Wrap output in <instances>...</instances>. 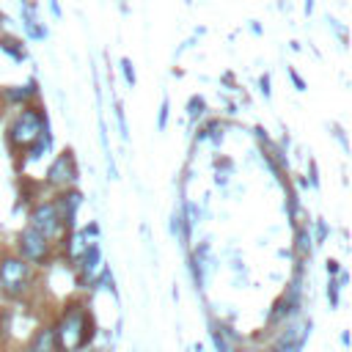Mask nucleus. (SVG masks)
Returning a JSON list of instances; mask_svg holds the SVG:
<instances>
[{"label":"nucleus","instance_id":"4468645a","mask_svg":"<svg viewBox=\"0 0 352 352\" xmlns=\"http://www.w3.org/2000/svg\"><path fill=\"white\" fill-rule=\"evenodd\" d=\"M297 250L305 256V253H311V234L302 228L300 234H297Z\"/></svg>","mask_w":352,"mask_h":352},{"label":"nucleus","instance_id":"dca6fc26","mask_svg":"<svg viewBox=\"0 0 352 352\" xmlns=\"http://www.w3.org/2000/svg\"><path fill=\"white\" fill-rule=\"evenodd\" d=\"M121 69H124V77H126V85H135V72H132V63L124 58L121 60Z\"/></svg>","mask_w":352,"mask_h":352},{"label":"nucleus","instance_id":"f257e3e1","mask_svg":"<svg viewBox=\"0 0 352 352\" xmlns=\"http://www.w3.org/2000/svg\"><path fill=\"white\" fill-rule=\"evenodd\" d=\"M52 330H55L58 352H80V349L91 346V341L96 336V324H94V316L85 302H66L60 316L55 319Z\"/></svg>","mask_w":352,"mask_h":352},{"label":"nucleus","instance_id":"423d86ee","mask_svg":"<svg viewBox=\"0 0 352 352\" xmlns=\"http://www.w3.org/2000/svg\"><path fill=\"white\" fill-rule=\"evenodd\" d=\"M77 182V165H74V157L72 151H63L52 160V165L47 168V176H44V184L52 187V190H72V184Z\"/></svg>","mask_w":352,"mask_h":352},{"label":"nucleus","instance_id":"39448f33","mask_svg":"<svg viewBox=\"0 0 352 352\" xmlns=\"http://www.w3.org/2000/svg\"><path fill=\"white\" fill-rule=\"evenodd\" d=\"M16 256H19L22 261H28L30 267H41V264H47L50 256H52V242L28 226V228H22L19 236H16Z\"/></svg>","mask_w":352,"mask_h":352},{"label":"nucleus","instance_id":"6ab92c4d","mask_svg":"<svg viewBox=\"0 0 352 352\" xmlns=\"http://www.w3.org/2000/svg\"><path fill=\"white\" fill-rule=\"evenodd\" d=\"M50 8H52L55 16H60V6H58V0H50Z\"/></svg>","mask_w":352,"mask_h":352},{"label":"nucleus","instance_id":"9b49d317","mask_svg":"<svg viewBox=\"0 0 352 352\" xmlns=\"http://www.w3.org/2000/svg\"><path fill=\"white\" fill-rule=\"evenodd\" d=\"M30 96H36V82H28V85H14L6 91V99L8 102H16V104H25Z\"/></svg>","mask_w":352,"mask_h":352},{"label":"nucleus","instance_id":"aec40b11","mask_svg":"<svg viewBox=\"0 0 352 352\" xmlns=\"http://www.w3.org/2000/svg\"><path fill=\"white\" fill-rule=\"evenodd\" d=\"M341 344H344V346H349V333H346V330L341 333Z\"/></svg>","mask_w":352,"mask_h":352},{"label":"nucleus","instance_id":"7ed1b4c3","mask_svg":"<svg viewBox=\"0 0 352 352\" xmlns=\"http://www.w3.org/2000/svg\"><path fill=\"white\" fill-rule=\"evenodd\" d=\"M47 132V116L38 107H22L8 126V146L14 151H28Z\"/></svg>","mask_w":352,"mask_h":352},{"label":"nucleus","instance_id":"ddd939ff","mask_svg":"<svg viewBox=\"0 0 352 352\" xmlns=\"http://www.w3.org/2000/svg\"><path fill=\"white\" fill-rule=\"evenodd\" d=\"M47 148H50V132H44V135H41V138L28 148V160H38Z\"/></svg>","mask_w":352,"mask_h":352},{"label":"nucleus","instance_id":"1a4fd4ad","mask_svg":"<svg viewBox=\"0 0 352 352\" xmlns=\"http://www.w3.org/2000/svg\"><path fill=\"white\" fill-rule=\"evenodd\" d=\"M55 204H58V212H60V217L66 223V231H74V220H77V209L82 204V195L77 190H63L55 198Z\"/></svg>","mask_w":352,"mask_h":352},{"label":"nucleus","instance_id":"412c9836","mask_svg":"<svg viewBox=\"0 0 352 352\" xmlns=\"http://www.w3.org/2000/svg\"><path fill=\"white\" fill-rule=\"evenodd\" d=\"M80 352H96V349H91V346H85V349H80Z\"/></svg>","mask_w":352,"mask_h":352},{"label":"nucleus","instance_id":"2eb2a0df","mask_svg":"<svg viewBox=\"0 0 352 352\" xmlns=\"http://www.w3.org/2000/svg\"><path fill=\"white\" fill-rule=\"evenodd\" d=\"M327 300H330V305L336 308L338 305V283L330 278V283H327Z\"/></svg>","mask_w":352,"mask_h":352},{"label":"nucleus","instance_id":"0eeeda50","mask_svg":"<svg viewBox=\"0 0 352 352\" xmlns=\"http://www.w3.org/2000/svg\"><path fill=\"white\" fill-rule=\"evenodd\" d=\"M311 336V322H300V324H286V330L278 338V346L272 352H300L302 344Z\"/></svg>","mask_w":352,"mask_h":352},{"label":"nucleus","instance_id":"f8f14e48","mask_svg":"<svg viewBox=\"0 0 352 352\" xmlns=\"http://www.w3.org/2000/svg\"><path fill=\"white\" fill-rule=\"evenodd\" d=\"M209 336H212V344H214V352H231V346H228V333L223 330V324H217V322H212V330H209Z\"/></svg>","mask_w":352,"mask_h":352},{"label":"nucleus","instance_id":"f03ea898","mask_svg":"<svg viewBox=\"0 0 352 352\" xmlns=\"http://www.w3.org/2000/svg\"><path fill=\"white\" fill-rule=\"evenodd\" d=\"M36 286V267L22 261L16 253L0 256V292L11 300H22Z\"/></svg>","mask_w":352,"mask_h":352},{"label":"nucleus","instance_id":"f3484780","mask_svg":"<svg viewBox=\"0 0 352 352\" xmlns=\"http://www.w3.org/2000/svg\"><path fill=\"white\" fill-rule=\"evenodd\" d=\"M165 121H168V99L162 102V110H160V121H157V126H160V129H165Z\"/></svg>","mask_w":352,"mask_h":352},{"label":"nucleus","instance_id":"a211bd4d","mask_svg":"<svg viewBox=\"0 0 352 352\" xmlns=\"http://www.w3.org/2000/svg\"><path fill=\"white\" fill-rule=\"evenodd\" d=\"M336 272H338V261H327V275L333 278Z\"/></svg>","mask_w":352,"mask_h":352},{"label":"nucleus","instance_id":"9d476101","mask_svg":"<svg viewBox=\"0 0 352 352\" xmlns=\"http://www.w3.org/2000/svg\"><path fill=\"white\" fill-rule=\"evenodd\" d=\"M25 352H58V341H55L52 324L36 327V333H33L30 341L25 344Z\"/></svg>","mask_w":352,"mask_h":352},{"label":"nucleus","instance_id":"6e6552de","mask_svg":"<svg viewBox=\"0 0 352 352\" xmlns=\"http://www.w3.org/2000/svg\"><path fill=\"white\" fill-rule=\"evenodd\" d=\"M74 267H77V272H80V283H91V280L99 275V270H102V250H99V245L91 242L88 250L80 256V261H77Z\"/></svg>","mask_w":352,"mask_h":352},{"label":"nucleus","instance_id":"20e7f679","mask_svg":"<svg viewBox=\"0 0 352 352\" xmlns=\"http://www.w3.org/2000/svg\"><path fill=\"white\" fill-rule=\"evenodd\" d=\"M28 226H30L33 231H38L41 236H47L50 242H55L58 236L66 234V223H63V217H60V212H58L55 198L38 201V204L30 209V214H28Z\"/></svg>","mask_w":352,"mask_h":352}]
</instances>
